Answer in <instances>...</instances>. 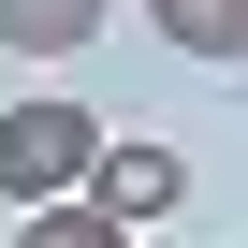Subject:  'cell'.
<instances>
[{
	"label": "cell",
	"instance_id": "obj_1",
	"mask_svg": "<svg viewBox=\"0 0 248 248\" xmlns=\"http://www.w3.org/2000/svg\"><path fill=\"white\" fill-rule=\"evenodd\" d=\"M88 161H102V117H88V102H59V88H44V102L0 117V204H15V219H30V204H73V190H88Z\"/></svg>",
	"mask_w": 248,
	"mask_h": 248
},
{
	"label": "cell",
	"instance_id": "obj_2",
	"mask_svg": "<svg viewBox=\"0 0 248 248\" xmlns=\"http://www.w3.org/2000/svg\"><path fill=\"white\" fill-rule=\"evenodd\" d=\"M117 248H132V233H175V204H190V146H117L102 132V161H88V190H73Z\"/></svg>",
	"mask_w": 248,
	"mask_h": 248
},
{
	"label": "cell",
	"instance_id": "obj_3",
	"mask_svg": "<svg viewBox=\"0 0 248 248\" xmlns=\"http://www.w3.org/2000/svg\"><path fill=\"white\" fill-rule=\"evenodd\" d=\"M102 15L117 0H0V44L15 59H73V44H102Z\"/></svg>",
	"mask_w": 248,
	"mask_h": 248
},
{
	"label": "cell",
	"instance_id": "obj_4",
	"mask_svg": "<svg viewBox=\"0 0 248 248\" xmlns=\"http://www.w3.org/2000/svg\"><path fill=\"white\" fill-rule=\"evenodd\" d=\"M146 30H161L175 59H233V44H248V0H146Z\"/></svg>",
	"mask_w": 248,
	"mask_h": 248
},
{
	"label": "cell",
	"instance_id": "obj_5",
	"mask_svg": "<svg viewBox=\"0 0 248 248\" xmlns=\"http://www.w3.org/2000/svg\"><path fill=\"white\" fill-rule=\"evenodd\" d=\"M15 248H117V233H102L88 204H30V219H15Z\"/></svg>",
	"mask_w": 248,
	"mask_h": 248
},
{
	"label": "cell",
	"instance_id": "obj_6",
	"mask_svg": "<svg viewBox=\"0 0 248 248\" xmlns=\"http://www.w3.org/2000/svg\"><path fill=\"white\" fill-rule=\"evenodd\" d=\"M132 248H175V233H132Z\"/></svg>",
	"mask_w": 248,
	"mask_h": 248
}]
</instances>
